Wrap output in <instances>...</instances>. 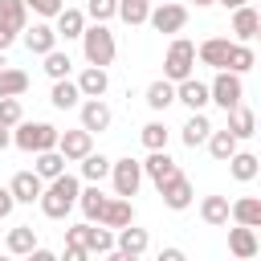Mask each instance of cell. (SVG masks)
Listing matches in <instances>:
<instances>
[{"instance_id":"1","label":"cell","mask_w":261,"mask_h":261,"mask_svg":"<svg viewBox=\"0 0 261 261\" xmlns=\"http://www.w3.org/2000/svg\"><path fill=\"white\" fill-rule=\"evenodd\" d=\"M77 196H82V184H77V175H69V171H61L57 179H49L45 184V192H41V212L49 216V220H65L69 216V208L77 204Z\"/></svg>"},{"instance_id":"2","label":"cell","mask_w":261,"mask_h":261,"mask_svg":"<svg viewBox=\"0 0 261 261\" xmlns=\"http://www.w3.org/2000/svg\"><path fill=\"white\" fill-rule=\"evenodd\" d=\"M82 53H86L90 65H110V61H114L118 45H114V33L106 29V20L86 24V33H82Z\"/></svg>"},{"instance_id":"3","label":"cell","mask_w":261,"mask_h":261,"mask_svg":"<svg viewBox=\"0 0 261 261\" xmlns=\"http://www.w3.org/2000/svg\"><path fill=\"white\" fill-rule=\"evenodd\" d=\"M57 139H61V130L49 126V122H24V118H20V122L12 126V147H20V151H29V155L57 147Z\"/></svg>"},{"instance_id":"4","label":"cell","mask_w":261,"mask_h":261,"mask_svg":"<svg viewBox=\"0 0 261 261\" xmlns=\"http://www.w3.org/2000/svg\"><path fill=\"white\" fill-rule=\"evenodd\" d=\"M196 45L188 41V37H175L171 45H167V57H163V77H171V82H184V77H192V65H196Z\"/></svg>"},{"instance_id":"5","label":"cell","mask_w":261,"mask_h":261,"mask_svg":"<svg viewBox=\"0 0 261 261\" xmlns=\"http://www.w3.org/2000/svg\"><path fill=\"white\" fill-rule=\"evenodd\" d=\"M208 86H212V102H216L220 110H232V106H241V98H245L241 73H232V69H216V77H212Z\"/></svg>"},{"instance_id":"6","label":"cell","mask_w":261,"mask_h":261,"mask_svg":"<svg viewBox=\"0 0 261 261\" xmlns=\"http://www.w3.org/2000/svg\"><path fill=\"white\" fill-rule=\"evenodd\" d=\"M147 24H151L155 33H179V29L188 24V8H184L179 0H159V4L151 8Z\"/></svg>"},{"instance_id":"7","label":"cell","mask_w":261,"mask_h":261,"mask_svg":"<svg viewBox=\"0 0 261 261\" xmlns=\"http://www.w3.org/2000/svg\"><path fill=\"white\" fill-rule=\"evenodd\" d=\"M143 163L139 159H114V167H110V179H114V196H139V184H143Z\"/></svg>"},{"instance_id":"8","label":"cell","mask_w":261,"mask_h":261,"mask_svg":"<svg viewBox=\"0 0 261 261\" xmlns=\"http://www.w3.org/2000/svg\"><path fill=\"white\" fill-rule=\"evenodd\" d=\"M57 151H61L69 163H82V159L94 151V130H86V126H77V130H61Z\"/></svg>"},{"instance_id":"9","label":"cell","mask_w":261,"mask_h":261,"mask_svg":"<svg viewBox=\"0 0 261 261\" xmlns=\"http://www.w3.org/2000/svg\"><path fill=\"white\" fill-rule=\"evenodd\" d=\"M143 171H147V179L155 184V188H163L171 175H179V167H175V159L167 155V147H159V151H151L147 159H143Z\"/></svg>"},{"instance_id":"10","label":"cell","mask_w":261,"mask_h":261,"mask_svg":"<svg viewBox=\"0 0 261 261\" xmlns=\"http://www.w3.org/2000/svg\"><path fill=\"white\" fill-rule=\"evenodd\" d=\"M159 196H163V204L171 208V212H184V208H192V184H188V175L179 171V175H171L163 188H159Z\"/></svg>"},{"instance_id":"11","label":"cell","mask_w":261,"mask_h":261,"mask_svg":"<svg viewBox=\"0 0 261 261\" xmlns=\"http://www.w3.org/2000/svg\"><path fill=\"white\" fill-rule=\"evenodd\" d=\"M175 102H184L188 110H204L212 102V86H204L196 77H184V82H175Z\"/></svg>"},{"instance_id":"12","label":"cell","mask_w":261,"mask_h":261,"mask_svg":"<svg viewBox=\"0 0 261 261\" xmlns=\"http://www.w3.org/2000/svg\"><path fill=\"white\" fill-rule=\"evenodd\" d=\"M8 188H12L16 204H33V200H41V192H45V179H41V175H37V167H33V171H16Z\"/></svg>"},{"instance_id":"13","label":"cell","mask_w":261,"mask_h":261,"mask_svg":"<svg viewBox=\"0 0 261 261\" xmlns=\"http://www.w3.org/2000/svg\"><path fill=\"white\" fill-rule=\"evenodd\" d=\"M20 37H24V49L37 53V57H45L49 49H57V29H53V24H33V29H24Z\"/></svg>"},{"instance_id":"14","label":"cell","mask_w":261,"mask_h":261,"mask_svg":"<svg viewBox=\"0 0 261 261\" xmlns=\"http://www.w3.org/2000/svg\"><path fill=\"white\" fill-rule=\"evenodd\" d=\"M98 224H110V228L135 224V204H130V196H110V204H106V212H102Z\"/></svg>"},{"instance_id":"15","label":"cell","mask_w":261,"mask_h":261,"mask_svg":"<svg viewBox=\"0 0 261 261\" xmlns=\"http://www.w3.org/2000/svg\"><path fill=\"white\" fill-rule=\"evenodd\" d=\"M147 245H151V237H147V228H135V224H126V228H118V253H122L126 261H135V257H143V253H147Z\"/></svg>"},{"instance_id":"16","label":"cell","mask_w":261,"mask_h":261,"mask_svg":"<svg viewBox=\"0 0 261 261\" xmlns=\"http://www.w3.org/2000/svg\"><path fill=\"white\" fill-rule=\"evenodd\" d=\"M228 49H232V41H228V37H208L196 53H200V61H204V65H212V69H228Z\"/></svg>"},{"instance_id":"17","label":"cell","mask_w":261,"mask_h":261,"mask_svg":"<svg viewBox=\"0 0 261 261\" xmlns=\"http://www.w3.org/2000/svg\"><path fill=\"white\" fill-rule=\"evenodd\" d=\"M82 98H86V94H82V86H77V82H69V77H57V82H53L49 102H53L57 110H77V106H82Z\"/></svg>"},{"instance_id":"18","label":"cell","mask_w":261,"mask_h":261,"mask_svg":"<svg viewBox=\"0 0 261 261\" xmlns=\"http://www.w3.org/2000/svg\"><path fill=\"white\" fill-rule=\"evenodd\" d=\"M77 110H82V126H86V130H94V135H98V130H106V126H110V106H106L102 98H86Z\"/></svg>"},{"instance_id":"19","label":"cell","mask_w":261,"mask_h":261,"mask_svg":"<svg viewBox=\"0 0 261 261\" xmlns=\"http://www.w3.org/2000/svg\"><path fill=\"white\" fill-rule=\"evenodd\" d=\"M86 249H90V253H106V257H110V253L118 249L114 228H110V224H98V228H94V220H86Z\"/></svg>"},{"instance_id":"20","label":"cell","mask_w":261,"mask_h":261,"mask_svg":"<svg viewBox=\"0 0 261 261\" xmlns=\"http://www.w3.org/2000/svg\"><path fill=\"white\" fill-rule=\"evenodd\" d=\"M0 24L20 37L29 29V0H0Z\"/></svg>"},{"instance_id":"21","label":"cell","mask_w":261,"mask_h":261,"mask_svg":"<svg viewBox=\"0 0 261 261\" xmlns=\"http://www.w3.org/2000/svg\"><path fill=\"white\" fill-rule=\"evenodd\" d=\"M77 86H82V94H86V98H102V94H106V86H110L106 65H86V69L77 73Z\"/></svg>"},{"instance_id":"22","label":"cell","mask_w":261,"mask_h":261,"mask_svg":"<svg viewBox=\"0 0 261 261\" xmlns=\"http://www.w3.org/2000/svg\"><path fill=\"white\" fill-rule=\"evenodd\" d=\"M208 135H212V122L204 118V110H192V118L179 126L184 147H200V143H208Z\"/></svg>"},{"instance_id":"23","label":"cell","mask_w":261,"mask_h":261,"mask_svg":"<svg viewBox=\"0 0 261 261\" xmlns=\"http://www.w3.org/2000/svg\"><path fill=\"white\" fill-rule=\"evenodd\" d=\"M228 253L232 257H257V232H253V224L228 228Z\"/></svg>"},{"instance_id":"24","label":"cell","mask_w":261,"mask_h":261,"mask_svg":"<svg viewBox=\"0 0 261 261\" xmlns=\"http://www.w3.org/2000/svg\"><path fill=\"white\" fill-rule=\"evenodd\" d=\"M257 29H261V12L257 8H237L232 12V33H237V41H257Z\"/></svg>"},{"instance_id":"25","label":"cell","mask_w":261,"mask_h":261,"mask_svg":"<svg viewBox=\"0 0 261 261\" xmlns=\"http://www.w3.org/2000/svg\"><path fill=\"white\" fill-rule=\"evenodd\" d=\"M53 20H57V24H53L57 37H65V41H73V37L86 33V12H82V8H61Z\"/></svg>"},{"instance_id":"26","label":"cell","mask_w":261,"mask_h":261,"mask_svg":"<svg viewBox=\"0 0 261 261\" xmlns=\"http://www.w3.org/2000/svg\"><path fill=\"white\" fill-rule=\"evenodd\" d=\"M200 216H204V224H212V228L228 224V216H232V204H228V196H204V204H200Z\"/></svg>"},{"instance_id":"27","label":"cell","mask_w":261,"mask_h":261,"mask_svg":"<svg viewBox=\"0 0 261 261\" xmlns=\"http://www.w3.org/2000/svg\"><path fill=\"white\" fill-rule=\"evenodd\" d=\"M4 249H8L12 257H29V253L37 249V228H33V224H16V228L8 232V241H4Z\"/></svg>"},{"instance_id":"28","label":"cell","mask_w":261,"mask_h":261,"mask_svg":"<svg viewBox=\"0 0 261 261\" xmlns=\"http://www.w3.org/2000/svg\"><path fill=\"white\" fill-rule=\"evenodd\" d=\"M106 204H110V196H102V188H98V184L82 188V196H77V208L86 212V220H102Z\"/></svg>"},{"instance_id":"29","label":"cell","mask_w":261,"mask_h":261,"mask_svg":"<svg viewBox=\"0 0 261 261\" xmlns=\"http://www.w3.org/2000/svg\"><path fill=\"white\" fill-rule=\"evenodd\" d=\"M143 98H147V106H151V110H167V106L175 102V82H171V77H159V82H151V86H147V94H143Z\"/></svg>"},{"instance_id":"30","label":"cell","mask_w":261,"mask_h":261,"mask_svg":"<svg viewBox=\"0 0 261 261\" xmlns=\"http://www.w3.org/2000/svg\"><path fill=\"white\" fill-rule=\"evenodd\" d=\"M224 114H228V130H232L237 139L257 135V114H253L249 106H232V110H224Z\"/></svg>"},{"instance_id":"31","label":"cell","mask_w":261,"mask_h":261,"mask_svg":"<svg viewBox=\"0 0 261 261\" xmlns=\"http://www.w3.org/2000/svg\"><path fill=\"white\" fill-rule=\"evenodd\" d=\"M237 143H241V139H237V135H232L228 126H224V130H212V135H208V151H212V159H220V163H228V159L237 155Z\"/></svg>"},{"instance_id":"32","label":"cell","mask_w":261,"mask_h":261,"mask_svg":"<svg viewBox=\"0 0 261 261\" xmlns=\"http://www.w3.org/2000/svg\"><path fill=\"white\" fill-rule=\"evenodd\" d=\"M228 171H232V179L249 184V179H257V171H261V159H257L253 151H237V155L228 159Z\"/></svg>"},{"instance_id":"33","label":"cell","mask_w":261,"mask_h":261,"mask_svg":"<svg viewBox=\"0 0 261 261\" xmlns=\"http://www.w3.org/2000/svg\"><path fill=\"white\" fill-rule=\"evenodd\" d=\"M65 163H69V159H65L57 147H49V151H37V175H41V179H57V175L65 171Z\"/></svg>"},{"instance_id":"34","label":"cell","mask_w":261,"mask_h":261,"mask_svg":"<svg viewBox=\"0 0 261 261\" xmlns=\"http://www.w3.org/2000/svg\"><path fill=\"white\" fill-rule=\"evenodd\" d=\"M110 167H114V159H106L102 151H90V155L82 159V179H90V184H102V179L110 175Z\"/></svg>"},{"instance_id":"35","label":"cell","mask_w":261,"mask_h":261,"mask_svg":"<svg viewBox=\"0 0 261 261\" xmlns=\"http://www.w3.org/2000/svg\"><path fill=\"white\" fill-rule=\"evenodd\" d=\"M24 90H29V73L4 65V69H0V98H20Z\"/></svg>"},{"instance_id":"36","label":"cell","mask_w":261,"mask_h":261,"mask_svg":"<svg viewBox=\"0 0 261 261\" xmlns=\"http://www.w3.org/2000/svg\"><path fill=\"white\" fill-rule=\"evenodd\" d=\"M232 220H237V224L261 228V200H257V196H241V200L232 204Z\"/></svg>"},{"instance_id":"37","label":"cell","mask_w":261,"mask_h":261,"mask_svg":"<svg viewBox=\"0 0 261 261\" xmlns=\"http://www.w3.org/2000/svg\"><path fill=\"white\" fill-rule=\"evenodd\" d=\"M90 249H86V224H73L65 228V261H86Z\"/></svg>"},{"instance_id":"38","label":"cell","mask_w":261,"mask_h":261,"mask_svg":"<svg viewBox=\"0 0 261 261\" xmlns=\"http://www.w3.org/2000/svg\"><path fill=\"white\" fill-rule=\"evenodd\" d=\"M257 65V53L245 45V41H232V49H228V69L232 73H249Z\"/></svg>"},{"instance_id":"39","label":"cell","mask_w":261,"mask_h":261,"mask_svg":"<svg viewBox=\"0 0 261 261\" xmlns=\"http://www.w3.org/2000/svg\"><path fill=\"white\" fill-rule=\"evenodd\" d=\"M118 16L135 29V24H147L151 16V0H118Z\"/></svg>"},{"instance_id":"40","label":"cell","mask_w":261,"mask_h":261,"mask_svg":"<svg viewBox=\"0 0 261 261\" xmlns=\"http://www.w3.org/2000/svg\"><path fill=\"white\" fill-rule=\"evenodd\" d=\"M69 65H73L69 53H61V49H49V53H45V73H49L53 82H57V77H69Z\"/></svg>"},{"instance_id":"41","label":"cell","mask_w":261,"mask_h":261,"mask_svg":"<svg viewBox=\"0 0 261 261\" xmlns=\"http://www.w3.org/2000/svg\"><path fill=\"white\" fill-rule=\"evenodd\" d=\"M139 139H143V147H147V151H159V147H167V126L155 118V122H147V126L139 130Z\"/></svg>"},{"instance_id":"42","label":"cell","mask_w":261,"mask_h":261,"mask_svg":"<svg viewBox=\"0 0 261 261\" xmlns=\"http://www.w3.org/2000/svg\"><path fill=\"white\" fill-rule=\"evenodd\" d=\"M86 16L90 20H110V16H118V0H90Z\"/></svg>"},{"instance_id":"43","label":"cell","mask_w":261,"mask_h":261,"mask_svg":"<svg viewBox=\"0 0 261 261\" xmlns=\"http://www.w3.org/2000/svg\"><path fill=\"white\" fill-rule=\"evenodd\" d=\"M20 118H24L20 98H0V122H4V126H16Z\"/></svg>"},{"instance_id":"44","label":"cell","mask_w":261,"mask_h":261,"mask_svg":"<svg viewBox=\"0 0 261 261\" xmlns=\"http://www.w3.org/2000/svg\"><path fill=\"white\" fill-rule=\"evenodd\" d=\"M65 8V0H29V12H37V16H57Z\"/></svg>"},{"instance_id":"45","label":"cell","mask_w":261,"mask_h":261,"mask_svg":"<svg viewBox=\"0 0 261 261\" xmlns=\"http://www.w3.org/2000/svg\"><path fill=\"white\" fill-rule=\"evenodd\" d=\"M12 208H16V196H12V188H0V220H4V216H12Z\"/></svg>"},{"instance_id":"46","label":"cell","mask_w":261,"mask_h":261,"mask_svg":"<svg viewBox=\"0 0 261 261\" xmlns=\"http://www.w3.org/2000/svg\"><path fill=\"white\" fill-rule=\"evenodd\" d=\"M159 261H184V249H163Z\"/></svg>"},{"instance_id":"47","label":"cell","mask_w":261,"mask_h":261,"mask_svg":"<svg viewBox=\"0 0 261 261\" xmlns=\"http://www.w3.org/2000/svg\"><path fill=\"white\" fill-rule=\"evenodd\" d=\"M12 41H16V33H12V29H4V24H0V49H8V45H12Z\"/></svg>"},{"instance_id":"48","label":"cell","mask_w":261,"mask_h":261,"mask_svg":"<svg viewBox=\"0 0 261 261\" xmlns=\"http://www.w3.org/2000/svg\"><path fill=\"white\" fill-rule=\"evenodd\" d=\"M8 143H12V126H4V122H0V151H4Z\"/></svg>"},{"instance_id":"49","label":"cell","mask_w":261,"mask_h":261,"mask_svg":"<svg viewBox=\"0 0 261 261\" xmlns=\"http://www.w3.org/2000/svg\"><path fill=\"white\" fill-rule=\"evenodd\" d=\"M216 4H224V8H232V12H237V8H245L249 0H216Z\"/></svg>"},{"instance_id":"50","label":"cell","mask_w":261,"mask_h":261,"mask_svg":"<svg viewBox=\"0 0 261 261\" xmlns=\"http://www.w3.org/2000/svg\"><path fill=\"white\" fill-rule=\"evenodd\" d=\"M208 4H216V0H196V8H208Z\"/></svg>"},{"instance_id":"51","label":"cell","mask_w":261,"mask_h":261,"mask_svg":"<svg viewBox=\"0 0 261 261\" xmlns=\"http://www.w3.org/2000/svg\"><path fill=\"white\" fill-rule=\"evenodd\" d=\"M4 65H8V61H4V49H0V69H4Z\"/></svg>"},{"instance_id":"52","label":"cell","mask_w":261,"mask_h":261,"mask_svg":"<svg viewBox=\"0 0 261 261\" xmlns=\"http://www.w3.org/2000/svg\"><path fill=\"white\" fill-rule=\"evenodd\" d=\"M257 135H261V114H257Z\"/></svg>"},{"instance_id":"53","label":"cell","mask_w":261,"mask_h":261,"mask_svg":"<svg viewBox=\"0 0 261 261\" xmlns=\"http://www.w3.org/2000/svg\"><path fill=\"white\" fill-rule=\"evenodd\" d=\"M257 41H261V29H257Z\"/></svg>"},{"instance_id":"54","label":"cell","mask_w":261,"mask_h":261,"mask_svg":"<svg viewBox=\"0 0 261 261\" xmlns=\"http://www.w3.org/2000/svg\"><path fill=\"white\" fill-rule=\"evenodd\" d=\"M257 4H261V0H257Z\"/></svg>"}]
</instances>
